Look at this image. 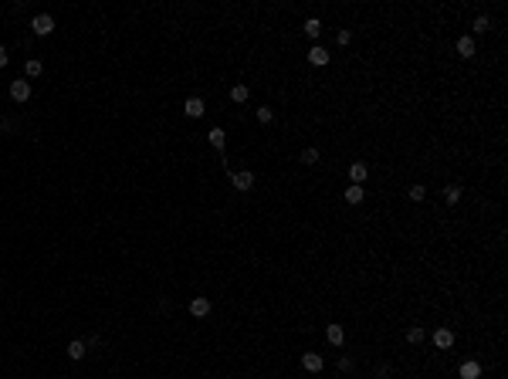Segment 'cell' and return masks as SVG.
<instances>
[{
	"mask_svg": "<svg viewBox=\"0 0 508 379\" xmlns=\"http://www.w3.org/2000/svg\"><path fill=\"white\" fill-rule=\"evenodd\" d=\"M10 98H14V102H27V98H31V81H10Z\"/></svg>",
	"mask_w": 508,
	"mask_h": 379,
	"instance_id": "2",
	"label": "cell"
},
{
	"mask_svg": "<svg viewBox=\"0 0 508 379\" xmlns=\"http://www.w3.org/2000/svg\"><path fill=\"white\" fill-rule=\"evenodd\" d=\"M190 315H194V318L210 315V298H194V301H190Z\"/></svg>",
	"mask_w": 508,
	"mask_h": 379,
	"instance_id": "7",
	"label": "cell"
},
{
	"mask_svg": "<svg viewBox=\"0 0 508 379\" xmlns=\"http://www.w3.org/2000/svg\"><path fill=\"white\" fill-rule=\"evenodd\" d=\"M488 27H492V24H488V17H475V31H478V34H484Z\"/></svg>",
	"mask_w": 508,
	"mask_h": 379,
	"instance_id": "24",
	"label": "cell"
},
{
	"mask_svg": "<svg viewBox=\"0 0 508 379\" xmlns=\"http://www.w3.org/2000/svg\"><path fill=\"white\" fill-rule=\"evenodd\" d=\"M248 95H251L248 85H234V88H231V98H234V102H248Z\"/></svg>",
	"mask_w": 508,
	"mask_h": 379,
	"instance_id": "17",
	"label": "cell"
},
{
	"mask_svg": "<svg viewBox=\"0 0 508 379\" xmlns=\"http://www.w3.org/2000/svg\"><path fill=\"white\" fill-rule=\"evenodd\" d=\"M325 339H329L332 346H342V342H346V332H342V325H329V329H325Z\"/></svg>",
	"mask_w": 508,
	"mask_h": 379,
	"instance_id": "10",
	"label": "cell"
},
{
	"mask_svg": "<svg viewBox=\"0 0 508 379\" xmlns=\"http://www.w3.org/2000/svg\"><path fill=\"white\" fill-rule=\"evenodd\" d=\"M407 342H413V346H417V342H424V329H420V325H413V329L407 332Z\"/></svg>",
	"mask_w": 508,
	"mask_h": 379,
	"instance_id": "21",
	"label": "cell"
},
{
	"mask_svg": "<svg viewBox=\"0 0 508 379\" xmlns=\"http://www.w3.org/2000/svg\"><path fill=\"white\" fill-rule=\"evenodd\" d=\"M207 142L214 146V149H224V142H227V132L224 129H217V125H214V129L207 132Z\"/></svg>",
	"mask_w": 508,
	"mask_h": 379,
	"instance_id": "8",
	"label": "cell"
},
{
	"mask_svg": "<svg viewBox=\"0 0 508 379\" xmlns=\"http://www.w3.org/2000/svg\"><path fill=\"white\" fill-rule=\"evenodd\" d=\"M370 176V170H366V163H349V183L363 186V179Z\"/></svg>",
	"mask_w": 508,
	"mask_h": 379,
	"instance_id": "3",
	"label": "cell"
},
{
	"mask_svg": "<svg viewBox=\"0 0 508 379\" xmlns=\"http://www.w3.org/2000/svg\"><path fill=\"white\" fill-rule=\"evenodd\" d=\"M342 196H346V203H363V186H356V183H349V190H346V193H342Z\"/></svg>",
	"mask_w": 508,
	"mask_h": 379,
	"instance_id": "13",
	"label": "cell"
},
{
	"mask_svg": "<svg viewBox=\"0 0 508 379\" xmlns=\"http://www.w3.org/2000/svg\"><path fill=\"white\" fill-rule=\"evenodd\" d=\"M24 71H27V78H38V75L44 71V65H41L38 58H31V61H27V65H24Z\"/></svg>",
	"mask_w": 508,
	"mask_h": 379,
	"instance_id": "16",
	"label": "cell"
},
{
	"mask_svg": "<svg viewBox=\"0 0 508 379\" xmlns=\"http://www.w3.org/2000/svg\"><path fill=\"white\" fill-rule=\"evenodd\" d=\"M302 366H305L308 372H319L325 363H322V355H319V352H305V355H302Z\"/></svg>",
	"mask_w": 508,
	"mask_h": 379,
	"instance_id": "6",
	"label": "cell"
},
{
	"mask_svg": "<svg viewBox=\"0 0 508 379\" xmlns=\"http://www.w3.org/2000/svg\"><path fill=\"white\" fill-rule=\"evenodd\" d=\"M407 196H410V200H417V203H420V200H424V196H427V190H424V186H420V183H413V186H410V190H407Z\"/></svg>",
	"mask_w": 508,
	"mask_h": 379,
	"instance_id": "18",
	"label": "cell"
},
{
	"mask_svg": "<svg viewBox=\"0 0 508 379\" xmlns=\"http://www.w3.org/2000/svg\"><path fill=\"white\" fill-rule=\"evenodd\" d=\"M478 376H481L478 363H461V379H478Z\"/></svg>",
	"mask_w": 508,
	"mask_h": 379,
	"instance_id": "14",
	"label": "cell"
},
{
	"mask_svg": "<svg viewBox=\"0 0 508 379\" xmlns=\"http://www.w3.org/2000/svg\"><path fill=\"white\" fill-rule=\"evenodd\" d=\"M308 61H312V65H329V51L315 44V48L308 51Z\"/></svg>",
	"mask_w": 508,
	"mask_h": 379,
	"instance_id": "11",
	"label": "cell"
},
{
	"mask_svg": "<svg viewBox=\"0 0 508 379\" xmlns=\"http://www.w3.org/2000/svg\"><path fill=\"white\" fill-rule=\"evenodd\" d=\"M305 34H308V38H319V34H322V21L308 17V21H305Z\"/></svg>",
	"mask_w": 508,
	"mask_h": 379,
	"instance_id": "15",
	"label": "cell"
},
{
	"mask_svg": "<svg viewBox=\"0 0 508 379\" xmlns=\"http://www.w3.org/2000/svg\"><path fill=\"white\" fill-rule=\"evenodd\" d=\"M85 355V342H72L68 346V359H81Z\"/></svg>",
	"mask_w": 508,
	"mask_h": 379,
	"instance_id": "19",
	"label": "cell"
},
{
	"mask_svg": "<svg viewBox=\"0 0 508 379\" xmlns=\"http://www.w3.org/2000/svg\"><path fill=\"white\" fill-rule=\"evenodd\" d=\"M336 41H339V44H349V41H353V34H349V31H339Z\"/></svg>",
	"mask_w": 508,
	"mask_h": 379,
	"instance_id": "25",
	"label": "cell"
},
{
	"mask_svg": "<svg viewBox=\"0 0 508 379\" xmlns=\"http://www.w3.org/2000/svg\"><path fill=\"white\" fill-rule=\"evenodd\" d=\"M302 163H305V166H315V163H319V149H305V153H302Z\"/></svg>",
	"mask_w": 508,
	"mask_h": 379,
	"instance_id": "22",
	"label": "cell"
},
{
	"mask_svg": "<svg viewBox=\"0 0 508 379\" xmlns=\"http://www.w3.org/2000/svg\"><path fill=\"white\" fill-rule=\"evenodd\" d=\"M458 55L461 58H475V41L471 38H458Z\"/></svg>",
	"mask_w": 508,
	"mask_h": 379,
	"instance_id": "12",
	"label": "cell"
},
{
	"mask_svg": "<svg viewBox=\"0 0 508 379\" xmlns=\"http://www.w3.org/2000/svg\"><path fill=\"white\" fill-rule=\"evenodd\" d=\"M183 112L190 115V119H200L203 112H207V105H203V98H186V105H183Z\"/></svg>",
	"mask_w": 508,
	"mask_h": 379,
	"instance_id": "4",
	"label": "cell"
},
{
	"mask_svg": "<svg viewBox=\"0 0 508 379\" xmlns=\"http://www.w3.org/2000/svg\"><path fill=\"white\" fill-rule=\"evenodd\" d=\"M231 179H234L237 190H251V186H254V173H248V170H244V173H234Z\"/></svg>",
	"mask_w": 508,
	"mask_h": 379,
	"instance_id": "9",
	"label": "cell"
},
{
	"mask_svg": "<svg viewBox=\"0 0 508 379\" xmlns=\"http://www.w3.org/2000/svg\"><path fill=\"white\" fill-rule=\"evenodd\" d=\"M444 200H447V203H458L461 200V186H447V190H444Z\"/></svg>",
	"mask_w": 508,
	"mask_h": 379,
	"instance_id": "20",
	"label": "cell"
},
{
	"mask_svg": "<svg viewBox=\"0 0 508 379\" xmlns=\"http://www.w3.org/2000/svg\"><path fill=\"white\" fill-rule=\"evenodd\" d=\"M434 346L437 349H451L454 346V332L451 329H437L434 332Z\"/></svg>",
	"mask_w": 508,
	"mask_h": 379,
	"instance_id": "5",
	"label": "cell"
},
{
	"mask_svg": "<svg viewBox=\"0 0 508 379\" xmlns=\"http://www.w3.org/2000/svg\"><path fill=\"white\" fill-rule=\"evenodd\" d=\"M31 27H34V34H41V38H44V34L55 31V17H51V14H38V17L31 21Z\"/></svg>",
	"mask_w": 508,
	"mask_h": 379,
	"instance_id": "1",
	"label": "cell"
},
{
	"mask_svg": "<svg viewBox=\"0 0 508 379\" xmlns=\"http://www.w3.org/2000/svg\"><path fill=\"white\" fill-rule=\"evenodd\" d=\"M7 61H10V58H7V51H4V48H0V68H4V65H7Z\"/></svg>",
	"mask_w": 508,
	"mask_h": 379,
	"instance_id": "26",
	"label": "cell"
},
{
	"mask_svg": "<svg viewBox=\"0 0 508 379\" xmlns=\"http://www.w3.org/2000/svg\"><path fill=\"white\" fill-rule=\"evenodd\" d=\"M274 119V112H271V109H268V105H265V109H258V122H265V125H268V122H271Z\"/></svg>",
	"mask_w": 508,
	"mask_h": 379,
	"instance_id": "23",
	"label": "cell"
}]
</instances>
